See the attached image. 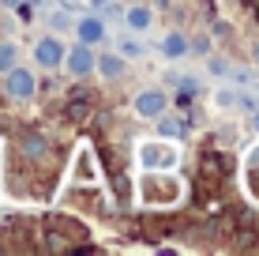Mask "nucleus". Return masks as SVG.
Returning a JSON list of instances; mask_svg holds the SVG:
<instances>
[{"instance_id":"obj_1","label":"nucleus","mask_w":259,"mask_h":256,"mask_svg":"<svg viewBox=\"0 0 259 256\" xmlns=\"http://www.w3.org/2000/svg\"><path fill=\"white\" fill-rule=\"evenodd\" d=\"M136 109H139V117H158V113L165 109V94H162V91H147V94H139Z\"/></svg>"},{"instance_id":"obj_2","label":"nucleus","mask_w":259,"mask_h":256,"mask_svg":"<svg viewBox=\"0 0 259 256\" xmlns=\"http://www.w3.org/2000/svg\"><path fill=\"white\" fill-rule=\"evenodd\" d=\"M30 91H34V76L30 72H12L8 76V94H12V98H26Z\"/></svg>"},{"instance_id":"obj_3","label":"nucleus","mask_w":259,"mask_h":256,"mask_svg":"<svg viewBox=\"0 0 259 256\" xmlns=\"http://www.w3.org/2000/svg\"><path fill=\"white\" fill-rule=\"evenodd\" d=\"M60 57H64V49H60L53 38L38 42V64H46V68H57V64H60Z\"/></svg>"},{"instance_id":"obj_4","label":"nucleus","mask_w":259,"mask_h":256,"mask_svg":"<svg viewBox=\"0 0 259 256\" xmlns=\"http://www.w3.org/2000/svg\"><path fill=\"white\" fill-rule=\"evenodd\" d=\"M68 64H71V72H75V76H87V72H91V64H94V57H91V49H87V46H79V49H71Z\"/></svg>"},{"instance_id":"obj_5","label":"nucleus","mask_w":259,"mask_h":256,"mask_svg":"<svg viewBox=\"0 0 259 256\" xmlns=\"http://www.w3.org/2000/svg\"><path fill=\"white\" fill-rule=\"evenodd\" d=\"M79 34H83V42H98V38H102V23H98V19H83V23H79Z\"/></svg>"},{"instance_id":"obj_6","label":"nucleus","mask_w":259,"mask_h":256,"mask_svg":"<svg viewBox=\"0 0 259 256\" xmlns=\"http://www.w3.org/2000/svg\"><path fill=\"white\" fill-rule=\"evenodd\" d=\"M12 68H15V46L4 42V46H0V72H12Z\"/></svg>"},{"instance_id":"obj_7","label":"nucleus","mask_w":259,"mask_h":256,"mask_svg":"<svg viewBox=\"0 0 259 256\" xmlns=\"http://www.w3.org/2000/svg\"><path fill=\"white\" fill-rule=\"evenodd\" d=\"M128 23H132V26H136V30H143V26H147V23H150V12H143V8H136V12H132V15H128Z\"/></svg>"},{"instance_id":"obj_8","label":"nucleus","mask_w":259,"mask_h":256,"mask_svg":"<svg viewBox=\"0 0 259 256\" xmlns=\"http://www.w3.org/2000/svg\"><path fill=\"white\" fill-rule=\"evenodd\" d=\"M120 68H124V64H120L117 57H102V72H105V76H120Z\"/></svg>"},{"instance_id":"obj_9","label":"nucleus","mask_w":259,"mask_h":256,"mask_svg":"<svg viewBox=\"0 0 259 256\" xmlns=\"http://www.w3.org/2000/svg\"><path fill=\"white\" fill-rule=\"evenodd\" d=\"M165 53H173V57H177V53H184V38H177V34H173V38L165 42Z\"/></svg>"},{"instance_id":"obj_10","label":"nucleus","mask_w":259,"mask_h":256,"mask_svg":"<svg viewBox=\"0 0 259 256\" xmlns=\"http://www.w3.org/2000/svg\"><path fill=\"white\" fill-rule=\"evenodd\" d=\"M162 132H165V136H173V132H181V125H173V121H162Z\"/></svg>"},{"instance_id":"obj_11","label":"nucleus","mask_w":259,"mask_h":256,"mask_svg":"<svg viewBox=\"0 0 259 256\" xmlns=\"http://www.w3.org/2000/svg\"><path fill=\"white\" fill-rule=\"evenodd\" d=\"M91 4H105V0H91Z\"/></svg>"},{"instance_id":"obj_12","label":"nucleus","mask_w":259,"mask_h":256,"mask_svg":"<svg viewBox=\"0 0 259 256\" xmlns=\"http://www.w3.org/2000/svg\"><path fill=\"white\" fill-rule=\"evenodd\" d=\"M4 4H15V0H4Z\"/></svg>"}]
</instances>
